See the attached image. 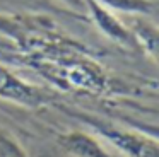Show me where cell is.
<instances>
[{
	"mask_svg": "<svg viewBox=\"0 0 159 157\" xmlns=\"http://www.w3.org/2000/svg\"><path fill=\"white\" fill-rule=\"evenodd\" d=\"M62 111L89 126L93 135L103 138L108 145L115 147L123 157H159V143L156 137L128 130L110 119L91 114L87 111H80V109L62 108Z\"/></svg>",
	"mask_w": 159,
	"mask_h": 157,
	"instance_id": "1",
	"label": "cell"
},
{
	"mask_svg": "<svg viewBox=\"0 0 159 157\" xmlns=\"http://www.w3.org/2000/svg\"><path fill=\"white\" fill-rule=\"evenodd\" d=\"M106 9L127 12L134 16H152L156 14V2L152 0H96Z\"/></svg>",
	"mask_w": 159,
	"mask_h": 157,
	"instance_id": "6",
	"label": "cell"
},
{
	"mask_svg": "<svg viewBox=\"0 0 159 157\" xmlns=\"http://www.w3.org/2000/svg\"><path fill=\"white\" fill-rule=\"evenodd\" d=\"M0 157H29L21 142L2 125H0Z\"/></svg>",
	"mask_w": 159,
	"mask_h": 157,
	"instance_id": "7",
	"label": "cell"
},
{
	"mask_svg": "<svg viewBox=\"0 0 159 157\" xmlns=\"http://www.w3.org/2000/svg\"><path fill=\"white\" fill-rule=\"evenodd\" d=\"M0 99L26 108H39L45 104H53L57 101V94L31 84L14 74L4 63H0Z\"/></svg>",
	"mask_w": 159,
	"mask_h": 157,
	"instance_id": "2",
	"label": "cell"
},
{
	"mask_svg": "<svg viewBox=\"0 0 159 157\" xmlns=\"http://www.w3.org/2000/svg\"><path fill=\"white\" fill-rule=\"evenodd\" d=\"M86 10L89 12L93 22L96 24V27L104 34L106 38H110L111 41L118 43L120 46L128 48V50H140L135 41L132 31L128 29L127 24H123L110 9H106L104 5H101L96 0H86Z\"/></svg>",
	"mask_w": 159,
	"mask_h": 157,
	"instance_id": "3",
	"label": "cell"
},
{
	"mask_svg": "<svg viewBox=\"0 0 159 157\" xmlns=\"http://www.w3.org/2000/svg\"><path fill=\"white\" fill-rule=\"evenodd\" d=\"M57 143L63 152L72 157H113L103 145V142L89 132L72 130L67 133H60L57 137Z\"/></svg>",
	"mask_w": 159,
	"mask_h": 157,
	"instance_id": "4",
	"label": "cell"
},
{
	"mask_svg": "<svg viewBox=\"0 0 159 157\" xmlns=\"http://www.w3.org/2000/svg\"><path fill=\"white\" fill-rule=\"evenodd\" d=\"M60 2H63L65 5L72 7L75 10H86V0H60Z\"/></svg>",
	"mask_w": 159,
	"mask_h": 157,
	"instance_id": "8",
	"label": "cell"
},
{
	"mask_svg": "<svg viewBox=\"0 0 159 157\" xmlns=\"http://www.w3.org/2000/svg\"><path fill=\"white\" fill-rule=\"evenodd\" d=\"M128 29L132 31L139 48H142L145 53L151 55L156 60V55H157V29H156L154 24L149 22L147 19L134 17V22L128 26Z\"/></svg>",
	"mask_w": 159,
	"mask_h": 157,
	"instance_id": "5",
	"label": "cell"
}]
</instances>
